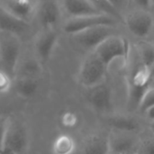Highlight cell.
Returning a JSON list of instances; mask_svg holds the SVG:
<instances>
[{"label": "cell", "instance_id": "obj_1", "mask_svg": "<svg viewBox=\"0 0 154 154\" xmlns=\"http://www.w3.org/2000/svg\"><path fill=\"white\" fill-rule=\"evenodd\" d=\"M29 145V135L22 121L8 116L0 154H24Z\"/></svg>", "mask_w": 154, "mask_h": 154}, {"label": "cell", "instance_id": "obj_3", "mask_svg": "<svg viewBox=\"0 0 154 154\" xmlns=\"http://www.w3.org/2000/svg\"><path fill=\"white\" fill-rule=\"evenodd\" d=\"M152 69L140 61L133 69L128 78V98L131 106L138 107L143 94L152 86Z\"/></svg>", "mask_w": 154, "mask_h": 154}, {"label": "cell", "instance_id": "obj_12", "mask_svg": "<svg viewBox=\"0 0 154 154\" xmlns=\"http://www.w3.org/2000/svg\"><path fill=\"white\" fill-rule=\"evenodd\" d=\"M0 6L26 23L32 19L35 10L33 0H0Z\"/></svg>", "mask_w": 154, "mask_h": 154}, {"label": "cell", "instance_id": "obj_20", "mask_svg": "<svg viewBox=\"0 0 154 154\" xmlns=\"http://www.w3.org/2000/svg\"><path fill=\"white\" fill-rule=\"evenodd\" d=\"M137 54L139 61L149 67L153 68L154 66V44L149 42H142L137 46Z\"/></svg>", "mask_w": 154, "mask_h": 154}, {"label": "cell", "instance_id": "obj_6", "mask_svg": "<svg viewBox=\"0 0 154 154\" xmlns=\"http://www.w3.org/2000/svg\"><path fill=\"white\" fill-rule=\"evenodd\" d=\"M117 22L119 21L115 17L105 14L88 15L82 17H74V18H69L65 23L63 26V30L66 33L74 35L97 26H101V25L114 26Z\"/></svg>", "mask_w": 154, "mask_h": 154}, {"label": "cell", "instance_id": "obj_26", "mask_svg": "<svg viewBox=\"0 0 154 154\" xmlns=\"http://www.w3.org/2000/svg\"><path fill=\"white\" fill-rule=\"evenodd\" d=\"M61 123L66 127H73L78 123V117L72 112H66L61 116Z\"/></svg>", "mask_w": 154, "mask_h": 154}, {"label": "cell", "instance_id": "obj_27", "mask_svg": "<svg viewBox=\"0 0 154 154\" xmlns=\"http://www.w3.org/2000/svg\"><path fill=\"white\" fill-rule=\"evenodd\" d=\"M107 1L122 16L129 5V0H107Z\"/></svg>", "mask_w": 154, "mask_h": 154}, {"label": "cell", "instance_id": "obj_13", "mask_svg": "<svg viewBox=\"0 0 154 154\" xmlns=\"http://www.w3.org/2000/svg\"><path fill=\"white\" fill-rule=\"evenodd\" d=\"M62 1H63V7L66 13L70 16V18L102 14L90 3L89 0H62Z\"/></svg>", "mask_w": 154, "mask_h": 154}, {"label": "cell", "instance_id": "obj_21", "mask_svg": "<svg viewBox=\"0 0 154 154\" xmlns=\"http://www.w3.org/2000/svg\"><path fill=\"white\" fill-rule=\"evenodd\" d=\"M42 64L37 59L26 60L21 66V77L38 79L39 75L42 73Z\"/></svg>", "mask_w": 154, "mask_h": 154}, {"label": "cell", "instance_id": "obj_22", "mask_svg": "<svg viewBox=\"0 0 154 154\" xmlns=\"http://www.w3.org/2000/svg\"><path fill=\"white\" fill-rule=\"evenodd\" d=\"M90 3L102 14L111 15L119 22H124V17L109 4L107 0H89Z\"/></svg>", "mask_w": 154, "mask_h": 154}, {"label": "cell", "instance_id": "obj_16", "mask_svg": "<svg viewBox=\"0 0 154 154\" xmlns=\"http://www.w3.org/2000/svg\"><path fill=\"white\" fill-rule=\"evenodd\" d=\"M110 154H123L134 152L136 143L134 139L126 133H119L109 137Z\"/></svg>", "mask_w": 154, "mask_h": 154}, {"label": "cell", "instance_id": "obj_2", "mask_svg": "<svg viewBox=\"0 0 154 154\" xmlns=\"http://www.w3.org/2000/svg\"><path fill=\"white\" fill-rule=\"evenodd\" d=\"M20 36L0 31V64L1 69L5 71L13 79L21 53Z\"/></svg>", "mask_w": 154, "mask_h": 154}, {"label": "cell", "instance_id": "obj_23", "mask_svg": "<svg viewBox=\"0 0 154 154\" xmlns=\"http://www.w3.org/2000/svg\"><path fill=\"white\" fill-rule=\"evenodd\" d=\"M154 106V87L151 86L143 94L139 105L138 108L141 112L145 113L149 108L152 107Z\"/></svg>", "mask_w": 154, "mask_h": 154}, {"label": "cell", "instance_id": "obj_34", "mask_svg": "<svg viewBox=\"0 0 154 154\" xmlns=\"http://www.w3.org/2000/svg\"><path fill=\"white\" fill-rule=\"evenodd\" d=\"M123 154H137L136 152H129V153H123Z\"/></svg>", "mask_w": 154, "mask_h": 154}, {"label": "cell", "instance_id": "obj_18", "mask_svg": "<svg viewBox=\"0 0 154 154\" xmlns=\"http://www.w3.org/2000/svg\"><path fill=\"white\" fill-rule=\"evenodd\" d=\"M110 124L113 126V128L119 133H126V134L134 133L139 127L137 121L134 117L125 116L113 117L111 119Z\"/></svg>", "mask_w": 154, "mask_h": 154}, {"label": "cell", "instance_id": "obj_19", "mask_svg": "<svg viewBox=\"0 0 154 154\" xmlns=\"http://www.w3.org/2000/svg\"><path fill=\"white\" fill-rule=\"evenodd\" d=\"M76 143L72 137L67 134L58 136L52 144L53 154H72L75 151Z\"/></svg>", "mask_w": 154, "mask_h": 154}, {"label": "cell", "instance_id": "obj_4", "mask_svg": "<svg viewBox=\"0 0 154 154\" xmlns=\"http://www.w3.org/2000/svg\"><path fill=\"white\" fill-rule=\"evenodd\" d=\"M107 67L99 57L91 51L83 60L79 71V82L85 88H90L104 82Z\"/></svg>", "mask_w": 154, "mask_h": 154}, {"label": "cell", "instance_id": "obj_30", "mask_svg": "<svg viewBox=\"0 0 154 154\" xmlns=\"http://www.w3.org/2000/svg\"><path fill=\"white\" fill-rule=\"evenodd\" d=\"M144 114L147 116V117H148L152 122H154V106L152 107L149 108Z\"/></svg>", "mask_w": 154, "mask_h": 154}, {"label": "cell", "instance_id": "obj_32", "mask_svg": "<svg viewBox=\"0 0 154 154\" xmlns=\"http://www.w3.org/2000/svg\"><path fill=\"white\" fill-rule=\"evenodd\" d=\"M5 111H4V110H3V109L0 107V116H5Z\"/></svg>", "mask_w": 154, "mask_h": 154}, {"label": "cell", "instance_id": "obj_14", "mask_svg": "<svg viewBox=\"0 0 154 154\" xmlns=\"http://www.w3.org/2000/svg\"><path fill=\"white\" fill-rule=\"evenodd\" d=\"M81 154H110L109 136L93 134L84 142Z\"/></svg>", "mask_w": 154, "mask_h": 154}, {"label": "cell", "instance_id": "obj_33", "mask_svg": "<svg viewBox=\"0 0 154 154\" xmlns=\"http://www.w3.org/2000/svg\"><path fill=\"white\" fill-rule=\"evenodd\" d=\"M152 86L154 87V78H152Z\"/></svg>", "mask_w": 154, "mask_h": 154}, {"label": "cell", "instance_id": "obj_9", "mask_svg": "<svg viewBox=\"0 0 154 154\" xmlns=\"http://www.w3.org/2000/svg\"><path fill=\"white\" fill-rule=\"evenodd\" d=\"M58 33L55 29H42L38 34L34 42V50L37 60L42 63H46L51 57L58 42Z\"/></svg>", "mask_w": 154, "mask_h": 154}, {"label": "cell", "instance_id": "obj_31", "mask_svg": "<svg viewBox=\"0 0 154 154\" xmlns=\"http://www.w3.org/2000/svg\"><path fill=\"white\" fill-rule=\"evenodd\" d=\"M150 128H151V131H152V134H154V122H152Z\"/></svg>", "mask_w": 154, "mask_h": 154}, {"label": "cell", "instance_id": "obj_5", "mask_svg": "<svg viewBox=\"0 0 154 154\" xmlns=\"http://www.w3.org/2000/svg\"><path fill=\"white\" fill-rule=\"evenodd\" d=\"M93 51L108 68L117 59H124L125 60L128 59L129 43L126 39L114 34L104 41Z\"/></svg>", "mask_w": 154, "mask_h": 154}, {"label": "cell", "instance_id": "obj_28", "mask_svg": "<svg viewBox=\"0 0 154 154\" xmlns=\"http://www.w3.org/2000/svg\"><path fill=\"white\" fill-rule=\"evenodd\" d=\"M7 118H8V116H5V115L0 116V153H1V150H2V145H3L5 127H6V123H7Z\"/></svg>", "mask_w": 154, "mask_h": 154}, {"label": "cell", "instance_id": "obj_25", "mask_svg": "<svg viewBox=\"0 0 154 154\" xmlns=\"http://www.w3.org/2000/svg\"><path fill=\"white\" fill-rule=\"evenodd\" d=\"M137 154H154V140L147 139L143 142L136 152Z\"/></svg>", "mask_w": 154, "mask_h": 154}, {"label": "cell", "instance_id": "obj_7", "mask_svg": "<svg viewBox=\"0 0 154 154\" xmlns=\"http://www.w3.org/2000/svg\"><path fill=\"white\" fill-rule=\"evenodd\" d=\"M114 34V26L101 25L83 31L72 36L80 46L88 50H92L93 51L104 41Z\"/></svg>", "mask_w": 154, "mask_h": 154}, {"label": "cell", "instance_id": "obj_10", "mask_svg": "<svg viewBox=\"0 0 154 154\" xmlns=\"http://www.w3.org/2000/svg\"><path fill=\"white\" fill-rule=\"evenodd\" d=\"M87 99L89 105L97 112L106 113L112 108V91L104 82L88 88Z\"/></svg>", "mask_w": 154, "mask_h": 154}, {"label": "cell", "instance_id": "obj_29", "mask_svg": "<svg viewBox=\"0 0 154 154\" xmlns=\"http://www.w3.org/2000/svg\"><path fill=\"white\" fill-rule=\"evenodd\" d=\"M152 1V0H134V2L139 6H141L142 9H144V10H146L147 8H149L151 6Z\"/></svg>", "mask_w": 154, "mask_h": 154}, {"label": "cell", "instance_id": "obj_24", "mask_svg": "<svg viewBox=\"0 0 154 154\" xmlns=\"http://www.w3.org/2000/svg\"><path fill=\"white\" fill-rule=\"evenodd\" d=\"M13 79L3 69H0V94L7 93L12 86Z\"/></svg>", "mask_w": 154, "mask_h": 154}, {"label": "cell", "instance_id": "obj_11", "mask_svg": "<svg viewBox=\"0 0 154 154\" xmlns=\"http://www.w3.org/2000/svg\"><path fill=\"white\" fill-rule=\"evenodd\" d=\"M38 19L42 29H53L60 20V7L57 0H42L38 7Z\"/></svg>", "mask_w": 154, "mask_h": 154}, {"label": "cell", "instance_id": "obj_8", "mask_svg": "<svg viewBox=\"0 0 154 154\" xmlns=\"http://www.w3.org/2000/svg\"><path fill=\"white\" fill-rule=\"evenodd\" d=\"M124 22L129 31L135 36L144 38L150 34L154 24L153 16L146 10H135L124 17Z\"/></svg>", "mask_w": 154, "mask_h": 154}, {"label": "cell", "instance_id": "obj_15", "mask_svg": "<svg viewBox=\"0 0 154 154\" xmlns=\"http://www.w3.org/2000/svg\"><path fill=\"white\" fill-rule=\"evenodd\" d=\"M29 28L28 23L22 21L0 6V31L14 33L18 36L23 34Z\"/></svg>", "mask_w": 154, "mask_h": 154}, {"label": "cell", "instance_id": "obj_17", "mask_svg": "<svg viewBox=\"0 0 154 154\" xmlns=\"http://www.w3.org/2000/svg\"><path fill=\"white\" fill-rule=\"evenodd\" d=\"M39 88L38 79L23 78L17 79L15 83V90L23 98H31L34 97Z\"/></svg>", "mask_w": 154, "mask_h": 154}]
</instances>
